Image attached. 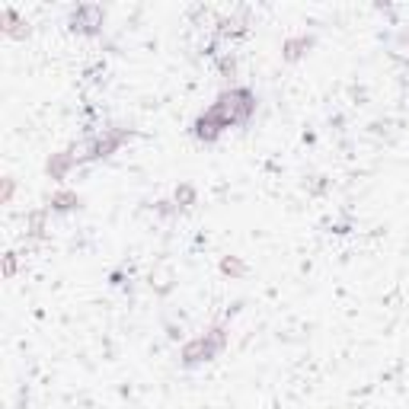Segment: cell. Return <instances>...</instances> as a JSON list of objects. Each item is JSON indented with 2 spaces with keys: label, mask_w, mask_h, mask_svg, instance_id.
<instances>
[{
  "label": "cell",
  "mask_w": 409,
  "mask_h": 409,
  "mask_svg": "<svg viewBox=\"0 0 409 409\" xmlns=\"http://www.w3.org/2000/svg\"><path fill=\"white\" fill-rule=\"evenodd\" d=\"M256 106L259 102H256V93H253L250 86H231V90H221V93L214 96L208 112L221 121L224 128H243V125L253 121Z\"/></svg>",
  "instance_id": "cell-1"
},
{
  "label": "cell",
  "mask_w": 409,
  "mask_h": 409,
  "mask_svg": "<svg viewBox=\"0 0 409 409\" xmlns=\"http://www.w3.org/2000/svg\"><path fill=\"white\" fill-rule=\"evenodd\" d=\"M227 339H231V333H227V326H211L204 336H196V339H189L183 349H179V364L183 368H202V364H208L211 358H218V355L227 349Z\"/></svg>",
  "instance_id": "cell-2"
},
{
  "label": "cell",
  "mask_w": 409,
  "mask_h": 409,
  "mask_svg": "<svg viewBox=\"0 0 409 409\" xmlns=\"http://www.w3.org/2000/svg\"><path fill=\"white\" fill-rule=\"evenodd\" d=\"M102 23H106V10L96 7V3H80V7H74V10H71V16H67V26H71V32H77V36H86V38L100 36Z\"/></svg>",
  "instance_id": "cell-3"
},
{
  "label": "cell",
  "mask_w": 409,
  "mask_h": 409,
  "mask_svg": "<svg viewBox=\"0 0 409 409\" xmlns=\"http://www.w3.org/2000/svg\"><path fill=\"white\" fill-rule=\"evenodd\" d=\"M224 131H227V128H224L221 121L214 119V115H211V112H208V109H204L202 115H198V119L192 121V138H196V141H202V144H214V141L221 138Z\"/></svg>",
  "instance_id": "cell-4"
},
{
  "label": "cell",
  "mask_w": 409,
  "mask_h": 409,
  "mask_svg": "<svg viewBox=\"0 0 409 409\" xmlns=\"http://www.w3.org/2000/svg\"><path fill=\"white\" fill-rule=\"evenodd\" d=\"M0 32H3L7 38H26L29 36L26 16H19L13 7H3L0 10Z\"/></svg>",
  "instance_id": "cell-5"
},
{
  "label": "cell",
  "mask_w": 409,
  "mask_h": 409,
  "mask_svg": "<svg viewBox=\"0 0 409 409\" xmlns=\"http://www.w3.org/2000/svg\"><path fill=\"white\" fill-rule=\"evenodd\" d=\"M74 167H77L74 154H71V150H58V154H51V157H48L45 173H48L51 179H55V183H65L67 173H71Z\"/></svg>",
  "instance_id": "cell-6"
},
{
  "label": "cell",
  "mask_w": 409,
  "mask_h": 409,
  "mask_svg": "<svg viewBox=\"0 0 409 409\" xmlns=\"http://www.w3.org/2000/svg\"><path fill=\"white\" fill-rule=\"evenodd\" d=\"M314 48V36H307V32H298V36L285 38V45H281V58L288 61V65H294V61H301V58L307 55Z\"/></svg>",
  "instance_id": "cell-7"
},
{
  "label": "cell",
  "mask_w": 409,
  "mask_h": 409,
  "mask_svg": "<svg viewBox=\"0 0 409 409\" xmlns=\"http://www.w3.org/2000/svg\"><path fill=\"white\" fill-rule=\"evenodd\" d=\"M218 36L221 38H240L246 36V26H250V19L246 13H231V16H218Z\"/></svg>",
  "instance_id": "cell-8"
},
{
  "label": "cell",
  "mask_w": 409,
  "mask_h": 409,
  "mask_svg": "<svg viewBox=\"0 0 409 409\" xmlns=\"http://www.w3.org/2000/svg\"><path fill=\"white\" fill-rule=\"evenodd\" d=\"M74 208H80V196L77 192H71V189H58V192H51V198H48V211H74Z\"/></svg>",
  "instance_id": "cell-9"
},
{
  "label": "cell",
  "mask_w": 409,
  "mask_h": 409,
  "mask_svg": "<svg viewBox=\"0 0 409 409\" xmlns=\"http://www.w3.org/2000/svg\"><path fill=\"white\" fill-rule=\"evenodd\" d=\"M48 231V208H36V211H29L26 218V237L29 240H42Z\"/></svg>",
  "instance_id": "cell-10"
},
{
  "label": "cell",
  "mask_w": 409,
  "mask_h": 409,
  "mask_svg": "<svg viewBox=\"0 0 409 409\" xmlns=\"http://www.w3.org/2000/svg\"><path fill=\"white\" fill-rule=\"evenodd\" d=\"M218 74H221L224 80H233V77H237V55H233V51H221V55H218Z\"/></svg>",
  "instance_id": "cell-11"
},
{
  "label": "cell",
  "mask_w": 409,
  "mask_h": 409,
  "mask_svg": "<svg viewBox=\"0 0 409 409\" xmlns=\"http://www.w3.org/2000/svg\"><path fill=\"white\" fill-rule=\"evenodd\" d=\"M196 189L189 186V183H183V186L176 189V192H173V202H176V211L179 208H192V204H196Z\"/></svg>",
  "instance_id": "cell-12"
},
{
  "label": "cell",
  "mask_w": 409,
  "mask_h": 409,
  "mask_svg": "<svg viewBox=\"0 0 409 409\" xmlns=\"http://www.w3.org/2000/svg\"><path fill=\"white\" fill-rule=\"evenodd\" d=\"M221 272H224V275H231V279H240V275H246V266H243L237 256H224V259H221Z\"/></svg>",
  "instance_id": "cell-13"
},
{
  "label": "cell",
  "mask_w": 409,
  "mask_h": 409,
  "mask_svg": "<svg viewBox=\"0 0 409 409\" xmlns=\"http://www.w3.org/2000/svg\"><path fill=\"white\" fill-rule=\"evenodd\" d=\"M16 269H19V259H16V253L10 250L7 256H3V275H7V279H13V275H16Z\"/></svg>",
  "instance_id": "cell-14"
},
{
  "label": "cell",
  "mask_w": 409,
  "mask_h": 409,
  "mask_svg": "<svg viewBox=\"0 0 409 409\" xmlns=\"http://www.w3.org/2000/svg\"><path fill=\"white\" fill-rule=\"evenodd\" d=\"M13 192H16V179L7 176V179H3V204L13 202Z\"/></svg>",
  "instance_id": "cell-15"
}]
</instances>
